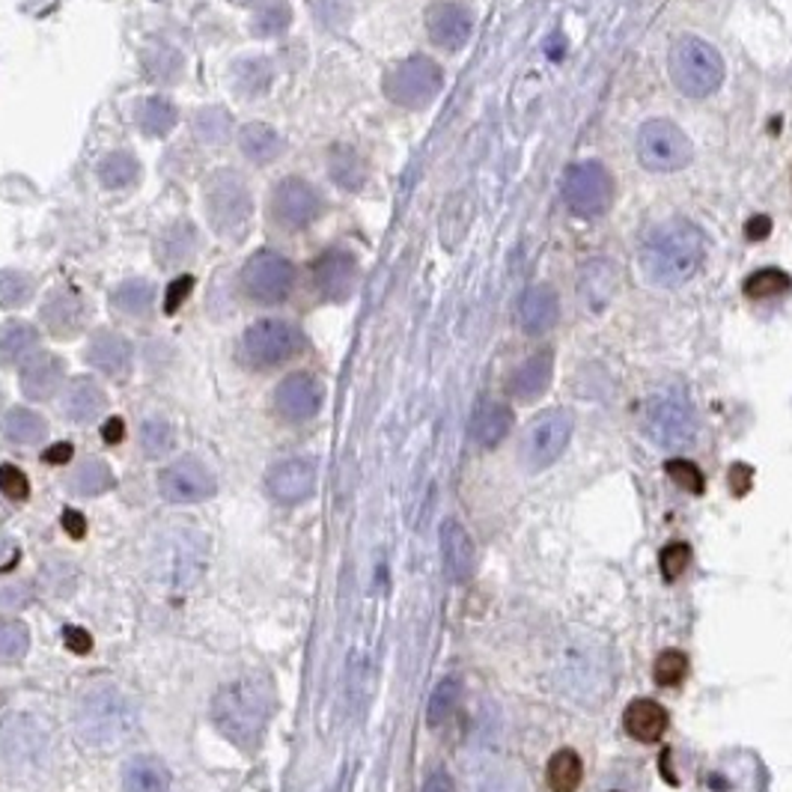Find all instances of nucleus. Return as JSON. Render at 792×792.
I'll return each mask as SVG.
<instances>
[{
	"mask_svg": "<svg viewBox=\"0 0 792 792\" xmlns=\"http://www.w3.org/2000/svg\"><path fill=\"white\" fill-rule=\"evenodd\" d=\"M156 302V287L149 280H125L111 295V304L125 316H146Z\"/></svg>",
	"mask_w": 792,
	"mask_h": 792,
	"instance_id": "obj_38",
	"label": "nucleus"
},
{
	"mask_svg": "<svg viewBox=\"0 0 792 792\" xmlns=\"http://www.w3.org/2000/svg\"><path fill=\"white\" fill-rule=\"evenodd\" d=\"M111 486H113V474L101 459H87V462H81L78 468L72 471V477H69V489L75 491V495H84V498L101 495V491H108Z\"/></svg>",
	"mask_w": 792,
	"mask_h": 792,
	"instance_id": "obj_40",
	"label": "nucleus"
},
{
	"mask_svg": "<svg viewBox=\"0 0 792 792\" xmlns=\"http://www.w3.org/2000/svg\"><path fill=\"white\" fill-rule=\"evenodd\" d=\"M617 268L608 259H593L581 268V292L593 310H602L608 298L617 292Z\"/></svg>",
	"mask_w": 792,
	"mask_h": 792,
	"instance_id": "obj_32",
	"label": "nucleus"
},
{
	"mask_svg": "<svg viewBox=\"0 0 792 792\" xmlns=\"http://www.w3.org/2000/svg\"><path fill=\"white\" fill-rule=\"evenodd\" d=\"M137 709L117 685H96L78 700L75 727L89 748L111 751L125 745L137 730Z\"/></svg>",
	"mask_w": 792,
	"mask_h": 792,
	"instance_id": "obj_3",
	"label": "nucleus"
},
{
	"mask_svg": "<svg viewBox=\"0 0 792 792\" xmlns=\"http://www.w3.org/2000/svg\"><path fill=\"white\" fill-rule=\"evenodd\" d=\"M581 778H584V763L572 748L558 751L548 759L546 783L551 792H575L581 787Z\"/></svg>",
	"mask_w": 792,
	"mask_h": 792,
	"instance_id": "obj_35",
	"label": "nucleus"
},
{
	"mask_svg": "<svg viewBox=\"0 0 792 792\" xmlns=\"http://www.w3.org/2000/svg\"><path fill=\"white\" fill-rule=\"evenodd\" d=\"M769 230H771V221L766 218V215H757V218H751L748 227H745V233H748V239H754V242H757V239H766V235H769Z\"/></svg>",
	"mask_w": 792,
	"mask_h": 792,
	"instance_id": "obj_62",
	"label": "nucleus"
},
{
	"mask_svg": "<svg viewBox=\"0 0 792 792\" xmlns=\"http://www.w3.org/2000/svg\"><path fill=\"white\" fill-rule=\"evenodd\" d=\"M572 432H575V417L570 409H546L536 414L522 438V462L525 468L543 471L555 465L563 450L570 447Z\"/></svg>",
	"mask_w": 792,
	"mask_h": 792,
	"instance_id": "obj_6",
	"label": "nucleus"
},
{
	"mask_svg": "<svg viewBox=\"0 0 792 792\" xmlns=\"http://www.w3.org/2000/svg\"><path fill=\"white\" fill-rule=\"evenodd\" d=\"M563 200L581 218H596V215L608 212V206L614 200L611 173L599 161L572 165L563 176Z\"/></svg>",
	"mask_w": 792,
	"mask_h": 792,
	"instance_id": "obj_10",
	"label": "nucleus"
},
{
	"mask_svg": "<svg viewBox=\"0 0 792 792\" xmlns=\"http://www.w3.org/2000/svg\"><path fill=\"white\" fill-rule=\"evenodd\" d=\"M551 376H555V355L551 352H536L534 357H527L525 364L515 369L510 391H513L519 402H534L548 391Z\"/></svg>",
	"mask_w": 792,
	"mask_h": 792,
	"instance_id": "obj_27",
	"label": "nucleus"
},
{
	"mask_svg": "<svg viewBox=\"0 0 792 792\" xmlns=\"http://www.w3.org/2000/svg\"><path fill=\"white\" fill-rule=\"evenodd\" d=\"M670 78L685 96L704 99L721 87L724 60L700 36H680L670 48Z\"/></svg>",
	"mask_w": 792,
	"mask_h": 792,
	"instance_id": "obj_5",
	"label": "nucleus"
},
{
	"mask_svg": "<svg viewBox=\"0 0 792 792\" xmlns=\"http://www.w3.org/2000/svg\"><path fill=\"white\" fill-rule=\"evenodd\" d=\"M101 436H105V441H108V444H117V441H123L125 424L120 421V417H111L108 424L101 426Z\"/></svg>",
	"mask_w": 792,
	"mask_h": 792,
	"instance_id": "obj_63",
	"label": "nucleus"
},
{
	"mask_svg": "<svg viewBox=\"0 0 792 792\" xmlns=\"http://www.w3.org/2000/svg\"><path fill=\"white\" fill-rule=\"evenodd\" d=\"M421 792H456V783L450 778V771L444 769H436L429 778H426L424 790Z\"/></svg>",
	"mask_w": 792,
	"mask_h": 792,
	"instance_id": "obj_57",
	"label": "nucleus"
},
{
	"mask_svg": "<svg viewBox=\"0 0 792 792\" xmlns=\"http://www.w3.org/2000/svg\"><path fill=\"white\" fill-rule=\"evenodd\" d=\"M692 141L677 123L668 120H649L637 132V158L647 170L656 173H673L692 165Z\"/></svg>",
	"mask_w": 792,
	"mask_h": 792,
	"instance_id": "obj_7",
	"label": "nucleus"
},
{
	"mask_svg": "<svg viewBox=\"0 0 792 792\" xmlns=\"http://www.w3.org/2000/svg\"><path fill=\"white\" fill-rule=\"evenodd\" d=\"M34 295V280L31 275L24 271H15V268H3L0 271V307H22V304L31 302Z\"/></svg>",
	"mask_w": 792,
	"mask_h": 792,
	"instance_id": "obj_46",
	"label": "nucleus"
},
{
	"mask_svg": "<svg viewBox=\"0 0 792 792\" xmlns=\"http://www.w3.org/2000/svg\"><path fill=\"white\" fill-rule=\"evenodd\" d=\"M242 287L259 304H280L295 287V266L283 254L257 251L242 268Z\"/></svg>",
	"mask_w": 792,
	"mask_h": 792,
	"instance_id": "obj_11",
	"label": "nucleus"
},
{
	"mask_svg": "<svg viewBox=\"0 0 792 792\" xmlns=\"http://www.w3.org/2000/svg\"><path fill=\"white\" fill-rule=\"evenodd\" d=\"M653 673H656V682L670 689V685H680L689 673V656L682 649H665L656 665H653Z\"/></svg>",
	"mask_w": 792,
	"mask_h": 792,
	"instance_id": "obj_49",
	"label": "nucleus"
},
{
	"mask_svg": "<svg viewBox=\"0 0 792 792\" xmlns=\"http://www.w3.org/2000/svg\"><path fill=\"white\" fill-rule=\"evenodd\" d=\"M19 546L12 543V539H7V536H0V570H10L12 563L19 560Z\"/></svg>",
	"mask_w": 792,
	"mask_h": 792,
	"instance_id": "obj_60",
	"label": "nucleus"
},
{
	"mask_svg": "<svg viewBox=\"0 0 792 792\" xmlns=\"http://www.w3.org/2000/svg\"><path fill=\"white\" fill-rule=\"evenodd\" d=\"M459 697H462V680L456 673H450L444 680L438 682L436 692L429 697L426 704V724L429 727H441L453 715V709L459 706Z\"/></svg>",
	"mask_w": 792,
	"mask_h": 792,
	"instance_id": "obj_43",
	"label": "nucleus"
},
{
	"mask_svg": "<svg viewBox=\"0 0 792 792\" xmlns=\"http://www.w3.org/2000/svg\"><path fill=\"white\" fill-rule=\"evenodd\" d=\"M704 233L685 218H670L653 227L641 247V266L656 287H682L704 266Z\"/></svg>",
	"mask_w": 792,
	"mask_h": 792,
	"instance_id": "obj_1",
	"label": "nucleus"
},
{
	"mask_svg": "<svg viewBox=\"0 0 792 792\" xmlns=\"http://www.w3.org/2000/svg\"><path fill=\"white\" fill-rule=\"evenodd\" d=\"M665 471L670 474V480L677 483V486H682L685 491H694V495L704 491V474H700V468H697L694 462H689V459H670L668 465H665Z\"/></svg>",
	"mask_w": 792,
	"mask_h": 792,
	"instance_id": "obj_51",
	"label": "nucleus"
},
{
	"mask_svg": "<svg viewBox=\"0 0 792 792\" xmlns=\"http://www.w3.org/2000/svg\"><path fill=\"white\" fill-rule=\"evenodd\" d=\"M558 292L551 290L548 283H536V287L525 290L522 302H519V322H522L527 334H546V331H551L555 322H558Z\"/></svg>",
	"mask_w": 792,
	"mask_h": 792,
	"instance_id": "obj_24",
	"label": "nucleus"
},
{
	"mask_svg": "<svg viewBox=\"0 0 792 792\" xmlns=\"http://www.w3.org/2000/svg\"><path fill=\"white\" fill-rule=\"evenodd\" d=\"M45 432H48V424L34 409H12L3 417V436L10 438L12 444H39Z\"/></svg>",
	"mask_w": 792,
	"mask_h": 792,
	"instance_id": "obj_37",
	"label": "nucleus"
},
{
	"mask_svg": "<svg viewBox=\"0 0 792 792\" xmlns=\"http://www.w3.org/2000/svg\"><path fill=\"white\" fill-rule=\"evenodd\" d=\"M161 495L173 503H200L215 495L212 471L200 459H179L170 468L161 471Z\"/></svg>",
	"mask_w": 792,
	"mask_h": 792,
	"instance_id": "obj_14",
	"label": "nucleus"
},
{
	"mask_svg": "<svg viewBox=\"0 0 792 792\" xmlns=\"http://www.w3.org/2000/svg\"><path fill=\"white\" fill-rule=\"evenodd\" d=\"M510 429H513V412L498 400H486L474 412V421H471V436L480 447L491 450V447H498L503 438L510 436Z\"/></svg>",
	"mask_w": 792,
	"mask_h": 792,
	"instance_id": "obj_29",
	"label": "nucleus"
},
{
	"mask_svg": "<svg viewBox=\"0 0 792 792\" xmlns=\"http://www.w3.org/2000/svg\"><path fill=\"white\" fill-rule=\"evenodd\" d=\"M602 677L605 668L599 665V656L593 649L572 647L566 653V665L560 670V680L566 685V692L575 697V700H584V694H596L602 689Z\"/></svg>",
	"mask_w": 792,
	"mask_h": 792,
	"instance_id": "obj_22",
	"label": "nucleus"
},
{
	"mask_svg": "<svg viewBox=\"0 0 792 792\" xmlns=\"http://www.w3.org/2000/svg\"><path fill=\"white\" fill-rule=\"evenodd\" d=\"M692 563V548L685 543H670L665 551H661V575L668 581H677L682 572L689 570Z\"/></svg>",
	"mask_w": 792,
	"mask_h": 792,
	"instance_id": "obj_52",
	"label": "nucleus"
},
{
	"mask_svg": "<svg viewBox=\"0 0 792 792\" xmlns=\"http://www.w3.org/2000/svg\"><path fill=\"white\" fill-rule=\"evenodd\" d=\"M233 3H239V7H254V3H259V0H233Z\"/></svg>",
	"mask_w": 792,
	"mask_h": 792,
	"instance_id": "obj_64",
	"label": "nucleus"
},
{
	"mask_svg": "<svg viewBox=\"0 0 792 792\" xmlns=\"http://www.w3.org/2000/svg\"><path fill=\"white\" fill-rule=\"evenodd\" d=\"M477 792H527V787L522 783L519 775H513V771H498V775H489V778L477 787Z\"/></svg>",
	"mask_w": 792,
	"mask_h": 792,
	"instance_id": "obj_54",
	"label": "nucleus"
},
{
	"mask_svg": "<svg viewBox=\"0 0 792 792\" xmlns=\"http://www.w3.org/2000/svg\"><path fill=\"white\" fill-rule=\"evenodd\" d=\"M36 346H39V334H36L34 325L10 322L0 328V364L3 367L24 364L27 357L34 355Z\"/></svg>",
	"mask_w": 792,
	"mask_h": 792,
	"instance_id": "obj_33",
	"label": "nucleus"
},
{
	"mask_svg": "<svg viewBox=\"0 0 792 792\" xmlns=\"http://www.w3.org/2000/svg\"><path fill=\"white\" fill-rule=\"evenodd\" d=\"M63 527H66V534H72L75 539H81L84 531H87V519H84L81 513H75V510H66V513H63Z\"/></svg>",
	"mask_w": 792,
	"mask_h": 792,
	"instance_id": "obj_59",
	"label": "nucleus"
},
{
	"mask_svg": "<svg viewBox=\"0 0 792 792\" xmlns=\"http://www.w3.org/2000/svg\"><path fill=\"white\" fill-rule=\"evenodd\" d=\"M42 459H45V462H51V465H63V462H69V459H72V444H66V441H63V444L48 447V450L42 453Z\"/></svg>",
	"mask_w": 792,
	"mask_h": 792,
	"instance_id": "obj_61",
	"label": "nucleus"
},
{
	"mask_svg": "<svg viewBox=\"0 0 792 792\" xmlns=\"http://www.w3.org/2000/svg\"><path fill=\"white\" fill-rule=\"evenodd\" d=\"M141 63H144L146 78L156 81V84H173L182 75V66H185L182 54L176 48H170V45H146Z\"/></svg>",
	"mask_w": 792,
	"mask_h": 792,
	"instance_id": "obj_34",
	"label": "nucleus"
},
{
	"mask_svg": "<svg viewBox=\"0 0 792 792\" xmlns=\"http://www.w3.org/2000/svg\"><path fill=\"white\" fill-rule=\"evenodd\" d=\"M27 599H31V590L22 587V584H12V587L0 590V605L3 608H19V605H27Z\"/></svg>",
	"mask_w": 792,
	"mask_h": 792,
	"instance_id": "obj_58",
	"label": "nucleus"
},
{
	"mask_svg": "<svg viewBox=\"0 0 792 792\" xmlns=\"http://www.w3.org/2000/svg\"><path fill=\"white\" fill-rule=\"evenodd\" d=\"M792 287V278L781 268H759L745 280V295L748 298H775Z\"/></svg>",
	"mask_w": 792,
	"mask_h": 792,
	"instance_id": "obj_45",
	"label": "nucleus"
},
{
	"mask_svg": "<svg viewBox=\"0 0 792 792\" xmlns=\"http://www.w3.org/2000/svg\"><path fill=\"white\" fill-rule=\"evenodd\" d=\"M63 641H66V647L72 649V653H78V656H84V653L93 649V637H89L87 629H81V625H69L66 632H63Z\"/></svg>",
	"mask_w": 792,
	"mask_h": 792,
	"instance_id": "obj_56",
	"label": "nucleus"
},
{
	"mask_svg": "<svg viewBox=\"0 0 792 792\" xmlns=\"http://www.w3.org/2000/svg\"><path fill=\"white\" fill-rule=\"evenodd\" d=\"M292 22L290 3H268L266 10L257 12V19L251 24V31L257 36H278L283 34Z\"/></svg>",
	"mask_w": 792,
	"mask_h": 792,
	"instance_id": "obj_50",
	"label": "nucleus"
},
{
	"mask_svg": "<svg viewBox=\"0 0 792 792\" xmlns=\"http://www.w3.org/2000/svg\"><path fill=\"white\" fill-rule=\"evenodd\" d=\"M271 700L257 677H242L223 685L212 700V721L223 739L245 751H254L266 730Z\"/></svg>",
	"mask_w": 792,
	"mask_h": 792,
	"instance_id": "obj_2",
	"label": "nucleus"
},
{
	"mask_svg": "<svg viewBox=\"0 0 792 792\" xmlns=\"http://www.w3.org/2000/svg\"><path fill=\"white\" fill-rule=\"evenodd\" d=\"M271 63L263 60V57H247V60H239L233 66V84L235 89L247 96V99H257V96H266L268 87H271Z\"/></svg>",
	"mask_w": 792,
	"mask_h": 792,
	"instance_id": "obj_36",
	"label": "nucleus"
},
{
	"mask_svg": "<svg viewBox=\"0 0 792 792\" xmlns=\"http://www.w3.org/2000/svg\"><path fill=\"white\" fill-rule=\"evenodd\" d=\"M31 647V632L19 620H0V659H22Z\"/></svg>",
	"mask_w": 792,
	"mask_h": 792,
	"instance_id": "obj_48",
	"label": "nucleus"
},
{
	"mask_svg": "<svg viewBox=\"0 0 792 792\" xmlns=\"http://www.w3.org/2000/svg\"><path fill=\"white\" fill-rule=\"evenodd\" d=\"M137 176H141V165H137V158L132 153H111V156L101 158L99 179L105 188H129V185L137 182Z\"/></svg>",
	"mask_w": 792,
	"mask_h": 792,
	"instance_id": "obj_42",
	"label": "nucleus"
},
{
	"mask_svg": "<svg viewBox=\"0 0 792 792\" xmlns=\"http://www.w3.org/2000/svg\"><path fill=\"white\" fill-rule=\"evenodd\" d=\"M141 444H144L146 456L161 459L165 453L173 450V444H176L173 426H170L168 421H146L144 429H141Z\"/></svg>",
	"mask_w": 792,
	"mask_h": 792,
	"instance_id": "obj_47",
	"label": "nucleus"
},
{
	"mask_svg": "<svg viewBox=\"0 0 792 792\" xmlns=\"http://www.w3.org/2000/svg\"><path fill=\"white\" fill-rule=\"evenodd\" d=\"M239 146L254 165H271L283 156V137L266 123H247L239 132Z\"/></svg>",
	"mask_w": 792,
	"mask_h": 792,
	"instance_id": "obj_31",
	"label": "nucleus"
},
{
	"mask_svg": "<svg viewBox=\"0 0 792 792\" xmlns=\"http://www.w3.org/2000/svg\"><path fill=\"white\" fill-rule=\"evenodd\" d=\"M39 316H42V325L48 334L66 340V337H75L84 328V322H87V307L81 302L78 292L69 290V287H60V290L48 292Z\"/></svg>",
	"mask_w": 792,
	"mask_h": 792,
	"instance_id": "obj_18",
	"label": "nucleus"
},
{
	"mask_svg": "<svg viewBox=\"0 0 792 792\" xmlns=\"http://www.w3.org/2000/svg\"><path fill=\"white\" fill-rule=\"evenodd\" d=\"M125 792H170V771L158 757L141 754L125 763Z\"/></svg>",
	"mask_w": 792,
	"mask_h": 792,
	"instance_id": "obj_30",
	"label": "nucleus"
},
{
	"mask_svg": "<svg viewBox=\"0 0 792 792\" xmlns=\"http://www.w3.org/2000/svg\"><path fill=\"white\" fill-rule=\"evenodd\" d=\"M275 405L280 417H287L292 424H304L322 409V385L310 373H292L278 385Z\"/></svg>",
	"mask_w": 792,
	"mask_h": 792,
	"instance_id": "obj_15",
	"label": "nucleus"
},
{
	"mask_svg": "<svg viewBox=\"0 0 792 792\" xmlns=\"http://www.w3.org/2000/svg\"><path fill=\"white\" fill-rule=\"evenodd\" d=\"M87 361L99 373H105V376L123 381L132 373L134 349L123 334H117V331H99V334H93V340H89Z\"/></svg>",
	"mask_w": 792,
	"mask_h": 792,
	"instance_id": "obj_20",
	"label": "nucleus"
},
{
	"mask_svg": "<svg viewBox=\"0 0 792 792\" xmlns=\"http://www.w3.org/2000/svg\"><path fill=\"white\" fill-rule=\"evenodd\" d=\"M200 247V235L194 230L191 221H173L168 223L156 239V259L161 268H176L188 263Z\"/></svg>",
	"mask_w": 792,
	"mask_h": 792,
	"instance_id": "obj_26",
	"label": "nucleus"
},
{
	"mask_svg": "<svg viewBox=\"0 0 792 792\" xmlns=\"http://www.w3.org/2000/svg\"><path fill=\"white\" fill-rule=\"evenodd\" d=\"M426 31H429V39H432L438 48H444V51H459V48L471 39L474 15H471L468 7H462V3L441 0V3H432V7L426 10Z\"/></svg>",
	"mask_w": 792,
	"mask_h": 792,
	"instance_id": "obj_16",
	"label": "nucleus"
},
{
	"mask_svg": "<svg viewBox=\"0 0 792 792\" xmlns=\"http://www.w3.org/2000/svg\"><path fill=\"white\" fill-rule=\"evenodd\" d=\"M105 409H108V397H105V391H101L96 381L87 379V376L69 381L66 393H63V414H66L69 421H75V424H89V421H96Z\"/></svg>",
	"mask_w": 792,
	"mask_h": 792,
	"instance_id": "obj_28",
	"label": "nucleus"
},
{
	"mask_svg": "<svg viewBox=\"0 0 792 792\" xmlns=\"http://www.w3.org/2000/svg\"><path fill=\"white\" fill-rule=\"evenodd\" d=\"M328 173H331V179H334L340 188L346 191H357L364 182H367V168H364V161H361V156H357L355 149H349V146H337L334 153H331Z\"/></svg>",
	"mask_w": 792,
	"mask_h": 792,
	"instance_id": "obj_39",
	"label": "nucleus"
},
{
	"mask_svg": "<svg viewBox=\"0 0 792 792\" xmlns=\"http://www.w3.org/2000/svg\"><path fill=\"white\" fill-rule=\"evenodd\" d=\"M304 337L292 322L283 319H259L247 328L245 355L257 367H278L302 352Z\"/></svg>",
	"mask_w": 792,
	"mask_h": 792,
	"instance_id": "obj_12",
	"label": "nucleus"
},
{
	"mask_svg": "<svg viewBox=\"0 0 792 792\" xmlns=\"http://www.w3.org/2000/svg\"><path fill=\"white\" fill-rule=\"evenodd\" d=\"M271 212L283 227L304 230L322 212V197L304 179H283V182H278L275 194H271Z\"/></svg>",
	"mask_w": 792,
	"mask_h": 792,
	"instance_id": "obj_13",
	"label": "nucleus"
},
{
	"mask_svg": "<svg viewBox=\"0 0 792 792\" xmlns=\"http://www.w3.org/2000/svg\"><path fill=\"white\" fill-rule=\"evenodd\" d=\"M203 200H206V215H209L215 233L230 242L245 239L251 218H254V200H251L245 179L233 170H218L206 179Z\"/></svg>",
	"mask_w": 792,
	"mask_h": 792,
	"instance_id": "obj_4",
	"label": "nucleus"
},
{
	"mask_svg": "<svg viewBox=\"0 0 792 792\" xmlns=\"http://www.w3.org/2000/svg\"><path fill=\"white\" fill-rule=\"evenodd\" d=\"M0 491L10 498V501H24L27 498V477L15 465H0Z\"/></svg>",
	"mask_w": 792,
	"mask_h": 792,
	"instance_id": "obj_53",
	"label": "nucleus"
},
{
	"mask_svg": "<svg viewBox=\"0 0 792 792\" xmlns=\"http://www.w3.org/2000/svg\"><path fill=\"white\" fill-rule=\"evenodd\" d=\"M137 125L149 137H165L176 125V108L168 99H144L137 105Z\"/></svg>",
	"mask_w": 792,
	"mask_h": 792,
	"instance_id": "obj_41",
	"label": "nucleus"
},
{
	"mask_svg": "<svg viewBox=\"0 0 792 792\" xmlns=\"http://www.w3.org/2000/svg\"><path fill=\"white\" fill-rule=\"evenodd\" d=\"M316 486V465L307 459H287L268 471V491L283 503H298Z\"/></svg>",
	"mask_w": 792,
	"mask_h": 792,
	"instance_id": "obj_21",
	"label": "nucleus"
},
{
	"mask_svg": "<svg viewBox=\"0 0 792 792\" xmlns=\"http://www.w3.org/2000/svg\"><path fill=\"white\" fill-rule=\"evenodd\" d=\"M441 84H444L441 66H438L436 60L417 54L409 57V60H402L400 66H393L391 72H388V78H385V93H388V99L397 101L400 108L421 111V108H426V105L441 93Z\"/></svg>",
	"mask_w": 792,
	"mask_h": 792,
	"instance_id": "obj_8",
	"label": "nucleus"
},
{
	"mask_svg": "<svg viewBox=\"0 0 792 792\" xmlns=\"http://www.w3.org/2000/svg\"><path fill=\"white\" fill-rule=\"evenodd\" d=\"M191 292H194V278L191 275H182V278L173 280L168 295H165V313H176L182 302H188Z\"/></svg>",
	"mask_w": 792,
	"mask_h": 792,
	"instance_id": "obj_55",
	"label": "nucleus"
},
{
	"mask_svg": "<svg viewBox=\"0 0 792 792\" xmlns=\"http://www.w3.org/2000/svg\"><path fill=\"white\" fill-rule=\"evenodd\" d=\"M438 539H441V551H444L447 575L456 584H468L477 572V548H474V539L468 536L465 525H459L456 519H447Z\"/></svg>",
	"mask_w": 792,
	"mask_h": 792,
	"instance_id": "obj_19",
	"label": "nucleus"
},
{
	"mask_svg": "<svg viewBox=\"0 0 792 792\" xmlns=\"http://www.w3.org/2000/svg\"><path fill=\"white\" fill-rule=\"evenodd\" d=\"M194 132L200 137L203 144H227L230 134H233V123H230V113L223 108H203L194 117Z\"/></svg>",
	"mask_w": 792,
	"mask_h": 792,
	"instance_id": "obj_44",
	"label": "nucleus"
},
{
	"mask_svg": "<svg viewBox=\"0 0 792 792\" xmlns=\"http://www.w3.org/2000/svg\"><path fill=\"white\" fill-rule=\"evenodd\" d=\"M647 432L665 450H682L697 436L692 405L682 393H656L647 405Z\"/></svg>",
	"mask_w": 792,
	"mask_h": 792,
	"instance_id": "obj_9",
	"label": "nucleus"
},
{
	"mask_svg": "<svg viewBox=\"0 0 792 792\" xmlns=\"http://www.w3.org/2000/svg\"><path fill=\"white\" fill-rule=\"evenodd\" d=\"M668 709L656 700H649V697H637L632 704L625 706L623 712V727L629 736L635 739V742H644V745H653V742H659L665 733H668Z\"/></svg>",
	"mask_w": 792,
	"mask_h": 792,
	"instance_id": "obj_23",
	"label": "nucleus"
},
{
	"mask_svg": "<svg viewBox=\"0 0 792 792\" xmlns=\"http://www.w3.org/2000/svg\"><path fill=\"white\" fill-rule=\"evenodd\" d=\"M355 257L346 254V251H340V247L325 251L322 257L313 263V283H316V290L322 292L328 302H346L349 295L355 292Z\"/></svg>",
	"mask_w": 792,
	"mask_h": 792,
	"instance_id": "obj_17",
	"label": "nucleus"
},
{
	"mask_svg": "<svg viewBox=\"0 0 792 792\" xmlns=\"http://www.w3.org/2000/svg\"><path fill=\"white\" fill-rule=\"evenodd\" d=\"M63 361L57 355H31L27 361L22 364V393L27 400H48V397H54V391L60 388V381H63Z\"/></svg>",
	"mask_w": 792,
	"mask_h": 792,
	"instance_id": "obj_25",
	"label": "nucleus"
}]
</instances>
